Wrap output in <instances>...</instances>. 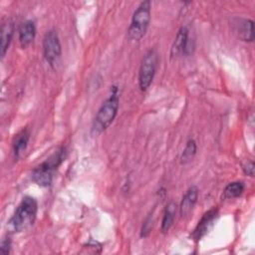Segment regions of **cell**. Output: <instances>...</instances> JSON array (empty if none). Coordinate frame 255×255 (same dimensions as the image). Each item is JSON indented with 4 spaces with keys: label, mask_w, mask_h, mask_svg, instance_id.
Segmentation results:
<instances>
[{
    "label": "cell",
    "mask_w": 255,
    "mask_h": 255,
    "mask_svg": "<svg viewBox=\"0 0 255 255\" xmlns=\"http://www.w3.org/2000/svg\"><path fill=\"white\" fill-rule=\"evenodd\" d=\"M67 156L65 147H61L45 161L40 163L32 172V179L39 186L47 187L52 184L54 173Z\"/></svg>",
    "instance_id": "obj_1"
},
{
    "label": "cell",
    "mask_w": 255,
    "mask_h": 255,
    "mask_svg": "<svg viewBox=\"0 0 255 255\" xmlns=\"http://www.w3.org/2000/svg\"><path fill=\"white\" fill-rule=\"evenodd\" d=\"M37 211L38 203L36 199L31 196H25L9 220L10 227L16 232L28 229L35 222Z\"/></svg>",
    "instance_id": "obj_2"
},
{
    "label": "cell",
    "mask_w": 255,
    "mask_h": 255,
    "mask_svg": "<svg viewBox=\"0 0 255 255\" xmlns=\"http://www.w3.org/2000/svg\"><path fill=\"white\" fill-rule=\"evenodd\" d=\"M119 103V89L118 87L113 86L110 96L98 110V113L93 124L94 131L102 132L112 125L118 114Z\"/></svg>",
    "instance_id": "obj_3"
},
{
    "label": "cell",
    "mask_w": 255,
    "mask_h": 255,
    "mask_svg": "<svg viewBox=\"0 0 255 255\" xmlns=\"http://www.w3.org/2000/svg\"><path fill=\"white\" fill-rule=\"evenodd\" d=\"M150 7L149 1H142L135 9L128 29V40L139 41L145 35L150 22Z\"/></svg>",
    "instance_id": "obj_4"
},
{
    "label": "cell",
    "mask_w": 255,
    "mask_h": 255,
    "mask_svg": "<svg viewBox=\"0 0 255 255\" xmlns=\"http://www.w3.org/2000/svg\"><path fill=\"white\" fill-rule=\"evenodd\" d=\"M157 66V53L148 50L142 57L138 71V85L141 91H146L151 85Z\"/></svg>",
    "instance_id": "obj_5"
},
{
    "label": "cell",
    "mask_w": 255,
    "mask_h": 255,
    "mask_svg": "<svg viewBox=\"0 0 255 255\" xmlns=\"http://www.w3.org/2000/svg\"><path fill=\"white\" fill-rule=\"evenodd\" d=\"M43 54L45 60L50 66H54L60 59L62 48L56 31L50 30L45 34L43 39Z\"/></svg>",
    "instance_id": "obj_6"
},
{
    "label": "cell",
    "mask_w": 255,
    "mask_h": 255,
    "mask_svg": "<svg viewBox=\"0 0 255 255\" xmlns=\"http://www.w3.org/2000/svg\"><path fill=\"white\" fill-rule=\"evenodd\" d=\"M217 216H218V210L216 208H212L206 211L202 215L201 219L198 221L194 230L192 231L191 233L192 239L195 241H199L206 233H208V231L213 226Z\"/></svg>",
    "instance_id": "obj_7"
},
{
    "label": "cell",
    "mask_w": 255,
    "mask_h": 255,
    "mask_svg": "<svg viewBox=\"0 0 255 255\" xmlns=\"http://www.w3.org/2000/svg\"><path fill=\"white\" fill-rule=\"evenodd\" d=\"M197 198H198V189L195 185H192L186 190L179 205V213L182 217L188 215L192 211V209L194 208L197 202Z\"/></svg>",
    "instance_id": "obj_8"
},
{
    "label": "cell",
    "mask_w": 255,
    "mask_h": 255,
    "mask_svg": "<svg viewBox=\"0 0 255 255\" xmlns=\"http://www.w3.org/2000/svg\"><path fill=\"white\" fill-rule=\"evenodd\" d=\"M188 40H189V38H188L187 28L186 27H181L178 30V32L176 34V37H175V39L172 43L171 50H170V56L172 58H174V57H177L181 54L184 55Z\"/></svg>",
    "instance_id": "obj_9"
},
{
    "label": "cell",
    "mask_w": 255,
    "mask_h": 255,
    "mask_svg": "<svg viewBox=\"0 0 255 255\" xmlns=\"http://www.w3.org/2000/svg\"><path fill=\"white\" fill-rule=\"evenodd\" d=\"M36 26L32 20H27L19 28V42L20 45L25 48L29 46L35 39Z\"/></svg>",
    "instance_id": "obj_10"
},
{
    "label": "cell",
    "mask_w": 255,
    "mask_h": 255,
    "mask_svg": "<svg viewBox=\"0 0 255 255\" xmlns=\"http://www.w3.org/2000/svg\"><path fill=\"white\" fill-rule=\"evenodd\" d=\"M14 34V22L11 19H7L2 24L1 29V58L5 57V54L10 46Z\"/></svg>",
    "instance_id": "obj_11"
},
{
    "label": "cell",
    "mask_w": 255,
    "mask_h": 255,
    "mask_svg": "<svg viewBox=\"0 0 255 255\" xmlns=\"http://www.w3.org/2000/svg\"><path fill=\"white\" fill-rule=\"evenodd\" d=\"M30 138V131L25 128L16 134L13 140V152L15 158H19L25 151Z\"/></svg>",
    "instance_id": "obj_12"
},
{
    "label": "cell",
    "mask_w": 255,
    "mask_h": 255,
    "mask_svg": "<svg viewBox=\"0 0 255 255\" xmlns=\"http://www.w3.org/2000/svg\"><path fill=\"white\" fill-rule=\"evenodd\" d=\"M237 32L239 37L246 42H253L254 40V23L250 19H241L237 25Z\"/></svg>",
    "instance_id": "obj_13"
},
{
    "label": "cell",
    "mask_w": 255,
    "mask_h": 255,
    "mask_svg": "<svg viewBox=\"0 0 255 255\" xmlns=\"http://www.w3.org/2000/svg\"><path fill=\"white\" fill-rule=\"evenodd\" d=\"M176 211V204L174 202H170L166 205L164 212H163V217L161 220V231L162 233H166L170 227L172 226L173 220H174V215Z\"/></svg>",
    "instance_id": "obj_14"
},
{
    "label": "cell",
    "mask_w": 255,
    "mask_h": 255,
    "mask_svg": "<svg viewBox=\"0 0 255 255\" xmlns=\"http://www.w3.org/2000/svg\"><path fill=\"white\" fill-rule=\"evenodd\" d=\"M245 189V184L242 181H233L226 185L223 190V197L225 199H233L239 197Z\"/></svg>",
    "instance_id": "obj_15"
},
{
    "label": "cell",
    "mask_w": 255,
    "mask_h": 255,
    "mask_svg": "<svg viewBox=\"0 0 255 255\" xmlns=\"http://www.w3.org/2000/svg\"><path fill=\"white\" fill-rule=\"evenodd\" d=\"M196 142L194 139H189L186 142V145L182 151V154L180 156V162L182 164L188 163L189 161H191L196 153Z\"/></svg>",
    "instance_id": "obj_16"
},
{
    "label": "cell",
    "mask_w": 255,
    "mask_h": 255,
    "mask_svg": "<svg viewBox=\"0 0 255 255\" xmlns=\"http://www.w3.org/2000/svg\"><path fill=\"white\" fill-rule=\"evenodd\" d=\"M151 228H152V220H151V216H148L142 224V227L140 230V237H146L150 232Z\"/></svg>",
    "instance_id": "obj_17"
},
{
    "label": "cell",
    "mask_w": 255,
    "mask_h": 255,
    "mask_svg": "<svg viewBox=\"0 0 255 255\" xmlns=\"http://www.w3.org/2000/svg\"><path fill=\"white\" fill-rule=\"evenodd\" d=\"M10 249H11V240H10V238H4L1 241V245H0L1 254H4V255L9 254Z\"/></svg>",
    "instance_id": "obj_18"
},
{
    "label": "cell",
    "mask_w": 255,
    "mask_h": 255,
    "mask_svg": "<svg viewBox=\"0 0 255 255\" xmlns=\"http://www.w3.org/2000/svg\"><path fill=\"white\" fill-rule=\"evenodd\" d=\"M243 170L247 175L253 176L254 175V163H253V161H247L243 165Z\"/></svg>",
    "instance_id": "obj_19"
}]
</instances>
